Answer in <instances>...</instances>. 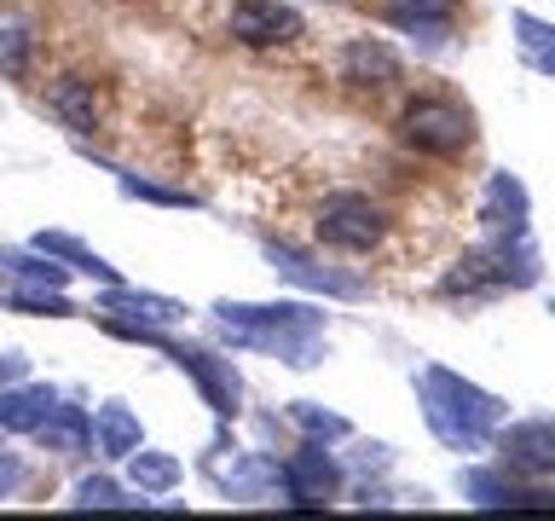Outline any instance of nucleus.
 Segmentation results:
<instances>
[{
    "mask_svg": "<svg viewBox=\"0 0 555 521\" xmlns=\"http://www.w3.org/2000/svg\"><path fill=\"white\" fill-rule=\"evenodd\" d=\"M267 260L284 278H295V284H307V290H324V295H359L364 284L359 278H341V272H330V267H319V260H307V255H295V250H267Z\"/></svg>",
    "mask_w": 555,
    "mask_h": 521,
    "instance_id": "obj_10",
    "label": "nucleus"
},
{
    "mask_svg": "<svg viewBox=\"0 0 555 521\" xmlns=\"http://www.w3.org/2000/svg\"><path fill=\"white\" fill-rule=\"evenodd\" d=\"M52 406H59V399H52V389H17V382H12V389L0 394V429H17V434H24V429L41 423Z\"/></svg>",
    "mask_w": 555,
    "mask_h": 521,
    "instance_id": "obj_17",
    "label": "nucleus"
},
{
    "mask_svg": "<svg viewBox=\"0 0 555 521\" xmlns=\"http://www.w3.org/2000/svg\"><path fill=\"white\" fill-rule=\"evenodd\" d=\"M47 104L64 116V128H69V134H87V128H93V116H99V104H93V81H81V76H64V81L47 93Z\"/></svg>",
    "mask_w": 555,
    "mask_h": 521,
    "instance_id": "obj_15",
    "label": "nucleus"
},
{
    "mask_svg": "<svg viewBox=\"0 0 555 521\" xmlns=\"http://www.w3.org/2000/svg\"><path fill=\"white\" fill-rule=\"evenodd\" d=\"M35 250L52 255V260H69V272H87V278H104V284H116V267L104 255H93L81 238H69V232H41L35 238Z\"/></svg>",
    "mask_w": 555,
    "mask_h": 521,
    "instance_id": "obj_13",
    "label": "nucleus"
},
{
    "mask_svg": "<svg viewBox=\"0 0 555 521\" xmlns=\"http://www.w3.org/2000/svg\"><path fill=\"white\" fill-rule=\"evenodd\" d=\"M128 475H133L139 493H168V486L180 481V463H173L168 452H139L133 446V469H128Z\"/></svg>",
    "mask_w": 555,
    "mask_h": 521,
    "instance_id": "obj_18",
    "label": "nucleus"
},
{
    "mask_svg": "<svg viewBox=\"0 0 555 521\" xmlns=\"http://www.w3.org/2000/svg\"><path fill=\"white\" fill-rule=\"evenodd\" d=\"M503 452H509L515 469H555V423H520L503 434Z\"/></svg>",
    "mask_w": 555,
    "mask_h": 521,
    "instance_id": "obj_12",
    "label": "nucleus"
},
{
    "mask_svg": "<svg viewBox=\"0 0 555 521\" xmlns=\"http://www.w3.org/2000/svg\"><path fill=\"white\" fill-rule=\"evenodd\" d=\"M29 377V359L24 354H7L0 359V389H12V382H24Z\"/></svg>",
    "mask_w": 555,
    "mask_h": 521,
    "instance_id": "obj_27",
    "label": "nucleus"
},
{
    "mask_svg": "<svg viewBox=\"0 0 555 521\" xmlns=\"http://www.w3.org/2000/svg\"><path fill=\"white\" fill-rule=\"evenodd\" d=\"M382 232H388V215L371 203V198H359V191H336V198H324L319 208V238L324 243H336V250H376Z\"/></svg>",
    "mask_w": 555,
    "mask_h": 521,
    "instance_id": "obj_4",
    "label": "nucleus"
},
{
    "mask_svg": "<svg viewBox=\"0 0 555 521\" xmlns=\"http://www.w3.org/2000/svg\"><path fill=\"white\" fill-rule=\"evenodd\" d=\"M35 434H41L47 452H87L93 446V417L81 406H52L41 423H35Z\"/></svg>",
    "mask_w": 555,
    "mask_h": 521,
    "instance_id": "obj_11",
    "label": "nucleus"
},
{
    "mask_svg": "<svg viewBox=\"0 0 555 521\" xmlns=\"http://www.w3.org/2000/svg\"><path fill=\"white\" fill-rule=\"evenodd\" d=\"M423 417H428V429L440 434L446 446H457V452H475L492 441V429H498V417L503 406L492 394H480L475 382H463V377H451L446 365H428L423 371Z\"/></svg>",
    "mask_w": 555,
    "mask_h": 521,
    "instance_id": "obj_1",
    "label": "nucleus"
},
{
    "mask_svg": "<svg viewBox=\"0 0 555 521\" xmlns=\"http://www.w3.org/2000/svg\"><path fill=\"white\" fill-rule=\"evenodd\" d=\"M7 267L17 272V278H29V284H47V290H64V278H69V267H52V255H0Z\"/></svg>",
    "mask_w": 555,
    "mask_h": 521,
    "instance_id": "obj_21",
    "label": "nucleus"
},
{
    "mask_svg": "<svg viewBox=\"0 0 555 521\" xmlns=\"http://www.w3.org/2000/svg\"><path fill=\"white\" fill-rule=\"evenodd\" d=\"M93 441H99L104 458H133V446H139V417L111 399V406H99V417H93Z\"/></svg>",
    "mask_w": 555,
    "mask_h": 521,
    "instance_id": "obj_14",
    "label": "nucleus"
},
{
    "mask_svg": "<svg viewBox=\"0 0 555 521\" xmlns=\"http://www.w3.org/2000/svg\"><path fill=\"white\" fill-rule=\"evenodd\" d=\"M232 35L243 47H284L301 35V12L284 0H237L232 7Z\"/></svg>",
    "mask_w": 555,
    "mask_h": 521,
    "instance_id": "obj_6",
    "label": "nucleus"
},
{
    "mask_svg": "<svg viewBox=\"0 0 555 521\" xmlns=\"http://www.w3.org/2000/svg\"><path fill=\"white\" fill-rule=\"evenodd\" d=\"M168 354H173V365H180V371H191V377H197L203 399H208V406H215L220 417H232V411H237V399H243V382H237V371H232L225 359L203 354V347H173V342H168Z\"/></svg>",
    "mask_w": 555,
    "mask_h": 521,
    "instance_id": "obj_7",
    "label": "nucleus"
},
{
    "mask_svg": "<svg viewBox=\"0 0 555 521\" xmlns=\"http://www.w3.org/2000/svg\"><path fill=\"white\" fill-rule=\"evenodd\" d=\"M515 29H520V47L532 52V64L555 76V29L538 24V17H527V12H515Z\"/></svg>",
    "mask_w": 555,
    "mask_h": 521,
    "instance_id": "obj_20",
    "label": "nucleus"
},
{
    "mask_svg": "<svg viewBox=\"0 0 555 521\" xmlns=\"http://www.w3.org/2000/svg\"><path fill=\"white\" fill-rule=\"evenodd\" d=\"M121 191H128V198H145V203H168V208H185L191 203L185 191H163V186H151V180H133V174H121Z\"/></svg>",
    "mask_w": 555,
    "mask_h": 521,
    "instance_id": "obj_24",
    "label": "nucleus"
},
{
    "mask_svg": "<svg viewBox=\"0 0 555 521\" xmlns=\"http://www.w3.org/2000/svg\"><path fill=\"white\" fill-rule=\"evenodd\" d=\"M295 423H301V429H312V434H330V441H341V434H347V423H341V417H330V411H312V406H295Z\"/></svg>",
    "mask_w": 555,
    "mask_h": 521,
    "instance_id": "obj_25",
    "label": "nucleus"
},
{
    "mask_svg": "<svg viewBox=\"0 0 555 521\" xmlns=\"http://www.w3.org/2000/svg\"><path fill=\"white\" fill-rule=\"evenodd\" d=\"M480 220L492 226L498 238H520L527 232V186L515 174H492L486 180V198H480Z\"/></svg>",
    "mask_w": 555,
    "mask_h": 521,
    "instance_id": "obj_8",
    "label": "nucleus"
},
{
    "mask_svg": "<svg viewBox=\"0 0 555 521\" xmlns=\"http://www.w3.org/2000/svg\"><path fill=\"white\" fill-rule=\"evenodd\" d=\"M7 302H12L17 313H47V319H69V313H76L59 290H47V284H35V290H12Z\"/></svg>",
    "mask_w": 555,
    "mask_h": 521,
    "instance_id": "obj_22",
    "label": "nucleus"
},
{
    "mask_svg": "<svg viewBox=\"0 0 555 521\" xmlns=\"http://www.w3.org/2000/svg\"><path fill=\"white\" fill-rule=\"evenodd\" d=\"M278 481H284L289 504H301V510H319V504L336 498L341 469H336V458H324V446H301L284 469H278Z\"/></svg>",
    "mask_w": 555,
    "mask_h": 521,
    "instance_id": "obj_5",
    "label": "nucleus"
},
{
    "mask_svg": "<svg viewBox=\"0 0 555 521\" xmlns=\"http://www.w3.org/2000/svg\"><path fill=\"white\" fill-rule=\"evenodd\" d=\"M17 481H24V463H17V458H0V498L17 493Z\"/></svg>",
    "mask_w": 555,
    "mask_h": 521,
    "instance_id": "obj_28",
    "label": "nucleus"
},
{
    "mask_svg": "<svg viewBox=\"0 0 555 521\" xmlns=\"http://www.w3.org/2000/svg\"><path fill=\"white\" fill-rule=\"evenodd\" d=\"M104 313H133V319L139 325H173V319H180V302H168V295H151V290H111V295H104Z\"/></svg>",
    "mask_w": 555,
    "mask_h": 521,
    "instance_id": "obj_16",
    "label": "nucleus"
},
{
    "mask_svg": "<svg viewBox=\"0 0 555 521\" xmlns=\"http://www.w3.org/2000/svg\"><path fill=\"white\" fill-rule=\"evenodd\" d=\"M29 52H35V35H29V24H17V17H7L0 24V76H24L29 69Z\"/></svg>",
    "mask_w": 555,
    "mask_h": 521,
    "instance_id": "obj_19",
    "label": "nucleus"
},
{
    "mask_svg": "<svg viewBox=\"0 0 555 521\" xmlns=\"http://www.w3.org/2000/svg\"><path fill=\"white\" fill-rule=\"evenodd\" d=\"M399 139L428 156H457L475 145V116L451 99H411L405 116H399Z\"/></svg>",
    "mask_w": 555,
    "mask_h": 521,
    "instance_id": "obj_3",
    "label": "nucleus"
},
{
    "mask_svg": "<svg viewBox=\"0 0 555 521\" xmlns=\"http://www.w3.org/2000/svg\"><path fill=\"white\" fill-rule=\"evenodd\" d=\"M341 76L353 87H393L399 81V52L388 41H353L341 52Z\"/></svg>",
    "mask_w": 555,
    "mask_h": 521,
    "instance_id": "obj_9",
    "label": "nucleus"
},
{
    "mask_svg": "<svg viewBox=\"0 0 555 521\" xmlns=\"http://www.w3.org/2000/svg\"><path fill=\"white\" fill-rule=\"evenodd\" d=\"M393 7L416 17H451V0H393Z\"/></svg>",
    "mask_w": 555,
    "mask_h": 521,
    "instance_id": "obj_26",
    "label": "nucleus"
},
{
    "mask_svg": "<svg viewBox=\"0 0 555 521\" xmlns=\"http://www.w3.org/2000/svg\"><path fill=\"white\" fill-rule=\"evenodd\" d=\"M76 504H81V510H116V481L111 475H87L81 486H76Z\"/></svg>",
    "mask_w": 555,
    "mask_h": 521,
    "instance_id": "obj_23",
    "label": "nucleus"
},
{
    "mask_svg": "<svg viewBox=\"0 0 555 521\" xmlns=\"http://www.w3.org/2000/svg\"><path fill=\"white\" fill-rule=\"evenodd\" d=\"M225 330H237V342L249 347H272V354H284L289 365H312L319 359V330L324 319L301 302H284V307H243V302H220L215 307Z\"/></svg>",
    "mask_w": 555,
    "mask_h": 521,
    "instance_id": "obj_2",
    "label": "nucleus"
}]
</instances>
